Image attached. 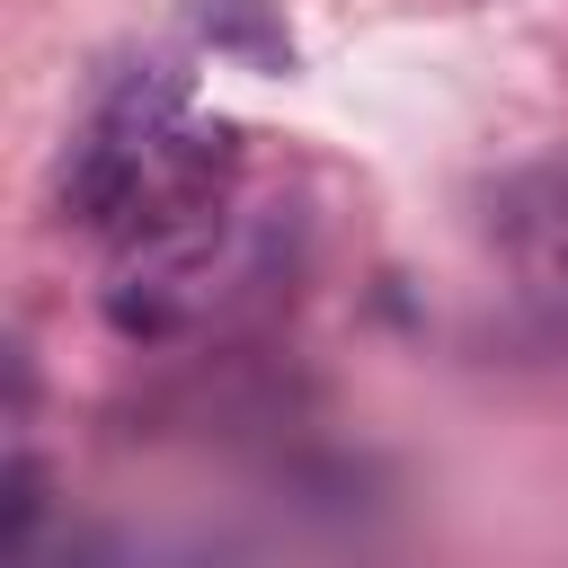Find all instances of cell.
<instances>
[{"mask_svg":"<svg viewBox=\"0 0 568 568\" xmlns=\"http://www.w3.org/2000/svg\"><path fill=\"white\" fill-rule=\"evenodd\" d=\"M195 27H204L222 53H240L248 71H293V36H284V18H275L266 0H204Z\"/></svg>","mask_w":568,"mask_h":568,"instance_id":"obj_1","label":"cell"},{"mask_svg":"<svg viewBox=\"0 0 568 568\" xmlns=\"http://www.w3.org/2000/svg\"><path fill=\"white\" fill-rule=\"evenodd\" d=\"M27 524H36V470H27V462H9V532L27 541Z\"/></svg>","mask_w":568,"mask_h":568,"instance_id":"obj_2","label":"cell"}]
</instances>
